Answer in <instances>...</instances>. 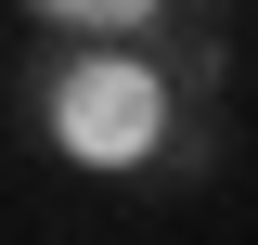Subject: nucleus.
Wrapping results in <instances>:
<instances>
[{
  "label": "nucleus",
  "mask_w": 258,
  "mask_h": 245,
  "mask_svg": "<svg viewBox=\"0 0 258 245\" xmlns=\"http://www.w3.org/2000/svg\"><path fill=\"white\" fill-rule=\"evenodd\" d=\"M168 116H181V103H168V65L155 52H78L52 78V155H78L103 181H116V168H155Z\"/></svg>",
  "instance_id": "f257e3e1"
},
{
  "label": "nucleus",
  "mask_w": 258,
  "mask_h": 245,
  "mask_svg": "<svg viewBox=\"0 0 258 245\" xmlns=\"http://www.w3.org/2000/svg\"><path fill=\"white\" fill-rule=\"evenodd\" d=\"M39 26H78V39H103V52H116V39H142V26H168V0H26Z\"/></svg>",
  "instance_id": "f03ea898"
}]
</instances>
